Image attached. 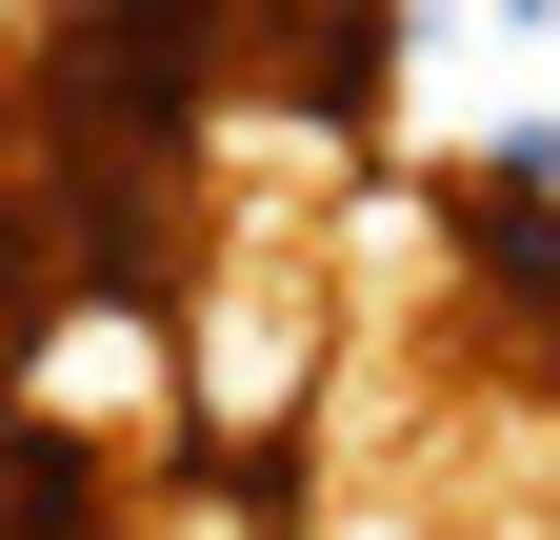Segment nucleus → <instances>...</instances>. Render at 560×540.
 <instances>
[{
    "label": "nucleus",
    "mask_w": 560,
    "mask_h": 540,
    "mask_svg": "<svg viewBox=\"0 0 560 540\" xmlns=\"http://www.w3.org/2000/svg\"><path fill=\"white\" fill-rule=\"evenodd\" d=\"M221 101H280L340 141L381 101V0H221Z\"/></svg>",
    "instance_id": "nucleus-1"
}]
</instances>
